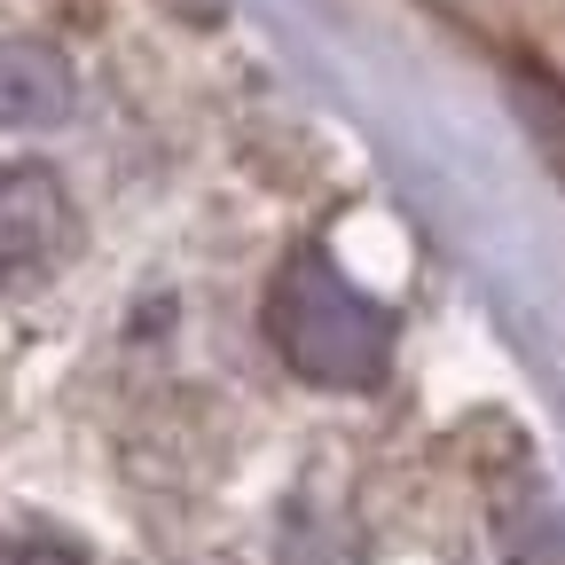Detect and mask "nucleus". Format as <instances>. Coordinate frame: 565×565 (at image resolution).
Segmentation results:
<instances>
[{
    "instance_id": "nucleus-2",
    "label": "nucleus",
    "mask_w": 565,
    "mask_h": 565,
    "mask_svg": "<svg viewBox=\"0 0 565 565\" xmlns=\"http://www.w3.org/2000/svg\"><path fill=\"white\" fill-rule=\"evenodd\" d=\"M71 252V196L47 166L0 158V282H32Z\"/></svg>"
},
{
    "instance_id": "nucleus-4",
    "label": "nucleus",
    "mask_w": 565,
    "mask_h": 565,
    "mask_svg": "<svg viewBox=\"0 0 565 565\" xmlns=\"http://www.w3.org/2000/svg\"><path fill=\"white\" fill-rule=\"evenodd\" d=\"M503 542H511L519 565H565V519H557L550 503L511 511V519H503Z\"/></svg>"
},
{
    "instance_id": "nucleus-5",
    "label": "nucleus",
    "mask_w": 565,
    "mask_h": 565,
    "mask_svg": "<svg viewBox=\"0 0 565 565\" xmlns=\"http://www.w3.org/2000/svg\"><path fill=\"white\" fill-rule=\"evenodd\" d=\"M511 95H519V110H526V126H534V134L550 141V150H557V158H565V95H557V87L542 79V71H534V63H519V71H511Z\"/></svg>"
},
{
    "instance_id": "nucleus-1",
    "label": "nucleus",
    "mask_w": 565,
    "mask_h": 565,
    "mask_svg": "<svg viewBox=\"0 0 565 565\" xmlns=\"http://www.w3.org/2000/svg\"><path fill=\"white\" fill-rule=\"evenodd\" d=\"M267 338L307 385H330V393H370L393 362L385 307L353 291L322 252L282 259V275L267 282Z\"/></svg>"
},
{
    "instance_id": "nucleus-6",
    "label": "nucleus",
    "mask_w": 565,
    "mask_h": 565,
    "mask_svg": "<svg viewBox=\"0 0 565 565\" xmlns=\"http://www.w3.org/2000/svg\"><path fill=\"white\" fill-rule=\"evenodd\" d=\"M0 565H87V550L63 542V534H9L0 542Z\"/></svg>"
},
{
    "instance_id": "nucleus-3",
    "label": "nucleus",
    "mask_w": 565,
    "mask_h": 565,
    "mask_svg": "<svg viewBox=\"0 0 565 565\" xmlns=\"http://www.w3.org/2000/svg\"><path fill=\"white\" fill-rule=\"evenodd\" d=\"M79 79L47 40H0V126H63Z\"/></svg>"
}]
</instances>
